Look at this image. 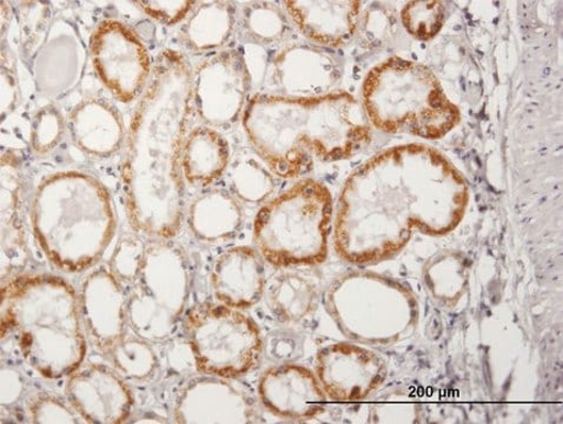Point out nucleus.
Wrapping results in <instances>:
<instances>
[{
  "mask_svg": "<svg viewBox=\"0 0 563 424\" xmlns=\"http://www.w3.org/2000/svg\"><path fill=\"white\" fill-rule=\"evenodd\" d=\"M468 201L465 178L443 154L423 144L391 146L346 178L335 250L352 265L384 263L407 246L412 231L453 232Z\"/></svg>",
  "mask_w": 563,
  "mask_h": 424,
  "instance_id": "1",
  "label": "nucleus"
},
{
  "mask_svg": "<svg viewBox=\"0 0 563 424\" xmlns=\"http://www.w3.org/2000/svg\"><path fill=\"white\" fill-rule=\"evenodd\" d=\"M192 69L178 52H162L130 124L122 165L129 221L154 238L175 237L186 209L180 157L192 109Z\"/></svg>",
  "mask_w": 563,
  "mask_h": 424,
  "instance_id": "2",
  "label": "nucleus"
},
{
  "mask_svg": "<svg viewBox=\"0 0 563 424\" xmlns=\"http://www.w3.org/2000/svg\"><path fill=\"white\" fill-rule=\"evenodd\" d=\"M242 122L257 156L285 179L303 175L312 156L323 161L351 158L373 137L366 112L347 92L311 98L256 94Z\"/></svg>",
  "mask_w": 563,
  "mask_h": 424,
  "instance_id": "3",
  "label": "nucleus"
},
{
  "mask_svg": "<svg viewBox=\"0 0 563 424\" xmlns=\"http://www.w3.org/2000/svg\"><path fill=\"white\" fill-rule=\"evenodd\" d=\"M2 283V338L12 336L26 364L42 377H70L87 355L76 290L48 274L16 275Z\"/></svg>",
  "mask_w": 563,
  "mask_h": 424,
  "instance_id": "4",
  "label": "nucleus"
},
{
  "mask_svg": "<svg viewBox=\"0 0 563 424\" xmlns=\"http://www.w3.org/2000/svg\"><path fill=\"white\" fill-rule=\"evenodd\" d=\"M31 224L49 263L65 272L85 271L102 258L115 233L110 192L85 172L49 176L33 196Z\"/></svg>",
  "mask_w": 563,
  "mask_h": 424,
  "instance_id": "5",
  "label": "nucleus"
},
{
  "mask_svg": "<svg viewBox=\"0 0 563 424\" xmlns=\"http://www.w3.org/2000/svg\"><path fill=\"white\" fill-rule=\"evenodd\" d=\"M362 107L369 124L386 134L440 140L461 121L459 108L433 71L401 57L369 71L362 86Z\"/></svg>",
  "mask_w": 563,
  "mask_h": 424,
  "instance_id": "6",
  "label": "nucleus"
},
{
  "mask_svg": "<svg viewBox=\"0 0 563 424\" xmlns=\"http://www.w3.org/2000/svg\"><path fill=\"white\" fill-rule=\"evenodd\" d=\"M333 211L329 189L314 179H302L257 212L256 250L276 268L323 264Z\"/></svg>",
  "mask_w": 563,
  "mask_h": 424,
  "instance_id": "7",
  "label": "nucleus"
},
{
  "mask_svg": "<svg viewBox=\"0 0 563 424\" xmlns=\"http://www.w3.org/2000/svg\"><path fill=\"white\" fill-rule=\"evenodd\" d=\"M325 304L340 331L358 344L390 347L416 330L419 309L409 288L372 271L345 272L330 284Z\"/></svg>",
  "mask_w": 563,
  "mask_h": 424,
  "instance_id": "8",
  "label": "nucleus"
},
{
  "mask_svg": "<svg viewBox=\"0 0 563 424\" xmlns=\"http://www.w3.org/2000/svg\"><path fill=\"white\" fill-rule=\"evenodd\" d=\"M191 282V265L184 248L170 238L146 243L126 298L132 331L145 341L167 339L186 312Z\"/></svg>",
  "mask_w": 563,
  "mask_h": 424,
  "instance_id": "9",
  "label": "nucleus"
},
{
  "mask_svg": "<svg viewBox=\"0 0 563 424\" xmlns=\"http://www.w3.org/2000/svg\"><path fill=\"white\" fill-rule=\"evenodd\" d=\"M184 330L197 369L209 377L239 379L257 365L263 352L256 322L222 303L190 308Z\"/></svg>",
  "mask_w": 563,
  "mask_h": 424,
  "instance_id": "10",
  "label": "nucleus"
},
{
  "mask_svg": "<svg viewBox=\"0 0 563 424\" xmlns=\"http://www.w3.org/2000/svg\"><path fill=\"white\" fill-rule=\"evenodd\" d=\"M252 88L244 56L238 51L218 53L192 70V108L205 125L229 130L242 120Z\"/></svg>",
  "mask_w": 563,
  "mask_h": 424,
  "instance_id": "11",
  "label": "nucleus"
},
{
  "mask_svg": "<svg viewBox=\"0 0 563 424\" xmlns=\"http://www.w3.org/2000/svg\"><path fill=\"white\" fill-rule=\"evenodd\" d=\"M90 54L99 78L119 101L130 103L145 91L154 67L134 30L119 21H103L90 38Z\"/></svg>",
  "mask_w": 563,
  "mask_h": 424,
  "instance_id": "12",
  "label": "nucleus"
},
{
  "mask_svg": "<svg viewBox=\"0 0 563 424\" xmlns=\"http://www.w3.org/2000/svg\"><path fill=\"white\" fill-rule=\"evenodd\" d=\"M387 365L375 352L355 344H334L317 356V377L331 401L368 399L386 382Z\"/></svg>",
  "mask_w": 563,
  "mask_h": 424,
  "instance_id": "13",
  "label": "nucleus"
},
{
  "mask_svg": "<svg viewBox=\"0 0 563 424\" xmlns=\"http://www.w3.org/2000/svg\"><path fill=\"white\" fill-rule=\"evenodd\" d=\"M342 63L328 48L309 44H287L271 62L274 93L289 98L321 97L340 83Z\"/></svg>",
  "mask_w": 563,
  "mask_h": 424,
  "instance_id": "14",
  "label": "nucleus"
},
{
  "mask_svg": "<svg viewBox=\"0 0 563 424\" xmlns=\"http://www.w3.org/2000/svg\"><path fill=\"white\" fill-rule=\"evenodd\" d=\"M79 313L87 337L99 352L111 354L125 337L126 298L111 269L97 268L81 282Z\"/></svg>",
  "mask_w": 563,
  "mask_h": 424,
  "instance_id": "15",
  "label": "nucleus"
},
{
  "mask_svg": "<svg viewBox=\"0 0 563 424\" xmlns=\"http://www.w3.org/2000/svg\"><path fill=\"white\" fill-rule=\"evenodd\" d=\"M65 395L80 419L95 424L125 422L135 403L121 372L98 364L75 370L66 382Z\"/></svg>",
  "mask_w": 563,
  "mask_h": 424,
  "instance_id": "16",
  "label": "nucleus"
},
{
  "mask_svg": "<svg viewBox=\"0 0 563 424\" xmlns=\"http://www.w3.org/2000/svg\"><path fill=\"white\" fill-rule=\"evenodd\" d=\"M258 397L274 415L297 422L323 414L328 400L317 375L291 364L264 371L258 381Z\"/></svg>",
  "mask_w": 563,
  "mask_h": 424,
  "instance_id": "17",
  "label": "nucleus"
},
{
  "mask_svg": "<svg viewBox=\"0 0 563 424\" xmlns=\"http://www.w3.org/2000/svg\"><path fill=\"white\" fill-rule=\"evenodd\" d=\"M229 379L210 377L190 381L179 391L175 420L179 423H251L253 402Z\"/></svg>",
  "mask_w": 563,
  "mask_h": 424,
  "instance_id": "18",
  "label": "nucleus"
},
{
  "mask_svg": "<svg viewBox=\"0 0 563 424\" xmlns=\"http://www.w3.org/2000/svg\"><path fill=\"white\" fill-rule=\"evenodd\" d=\"M23 171L16 154L7 150L2 154L0 175V200H2V282L23 270L29 260V246L23 212Z\"/></svg>",
  "mask_w": 563,
  "mask_h": 424,
  "instance_id": "19",
  "label": "nucleus"
},
{
  "mask_svg": "<svg viewBox=\"0 0 563 424\" xmlns=\"http://www.w3.org/2000/svg\"><path fill=\"white\" fill-rule=\"evenodd\" d=\"M213 295L236 309L257 304L267 288L266 267L251 247L230 248L214 260L210 272Z\"/></svg>",
  "mask_w": 563,
  "mask_h": 424,
  "instance_id": "20",
  "label": "nucleus"
},
{
  "mask_svg": "<svg viewBox=\"0 0 563 424\" xmlns=\"http://www.w3.org/2000/svg\"><path fill=\"white\" fill-rule=\"evenodd\" d=\"M294 25L314 43L341 46L356 35L361 2H285Z\"/></svg>",
  "mask_w": 563,
  "mask_h": 424,
  "instance_id": "21",
  "label": "nucleus"
},
{
  "mask_svg": "<svg viewBox=\"0 0 563 424\" xmlns=\"http://www.w3.org/2000/svg\"><path fill=\"white\" fill-rule=\"evenodd\" d=\"M68 127L77 148L95 157L118 153L125 138L120 111L98 98L78 104L70 113Z\"/></svg>",
  "mask_w": 563,
  "mask_h": 424,
  "instance_id": "22",
  "label": "nucleus"
},
{
  "mask_svg": "<svg viewBox=\"0 0 563 424\" xmlns=\"http://www.w3.org/2000/svg\"><path fill=\"white\" fill-rule=\"evenodd\" d=\"M242 223L240 201L223 189H207L198 193L188 210L191 233L206 243H221L234 237Z\"/></svg>",
  "mask_w": 563,
  "mask_h": 424,
  "instance_id": "23",
  "label": "nucleus"
},
{
  "mask_svg": "<svg viewBox=\"0 0 563 424\" xmlns=\"http://www.w3.org/2000/svg\"><path fill=\"white\" fill-rule=\"evenodd\" d=\"M231 161L230 146L219 130L203 125L191 130L181 150V171L194 187L217 182Z\"/></svg>",
  "mask_w": 563,
  "mask_h": 424,
  "instance_id": "24",
  "label": "nucleus"
},
{
  "mask_svg": "<svg viewBox=\"0 0 563 424\" xmlns=\"http://www.w3.org/2000/svg\"><path fill=\"white\" fill-rule=\"evenodd\" d=\"M239 12L230 2H206L196 5L180 30V42L192 53H212L233 37Z\"/></svg>",
  "mask_w": 563,
  "mask_h": 424,
  "instance_id": "25",
  "label": "nucleus"
},
{
  "mask_svg": "<svg viewBox=\"0 0 563 424\" xmlns=\"http://www.w3.org/2000/svg\"><path fill=\"white\" fill-rule=\"evenodd\" d=\"M238 26L246 41L260 45L284 43L291 34L288 13L272 2L244 4L239 12Z\"/></svg>",
  "mask_w": 563,
  "mask_h": 424,
  "instance_id": "26",
  "label": "nucleus"
},
{
  "mask_svg": "<svg viewBox=\"0 0 563 424\" xmlns=\"http://www.w3.org/2000/svg\"><path fill=\"white\" fill-rule=\"evenodd\" d=\"M267 288L272 312L285 322H297L306 317L317 299L313 286L296 274L277 275Z\"/></svg>",
  "mask_w": 563,
  "mask_h": 424,
  "instance_id": "27",
  "label": "nucleus"
},
{
  "mask_svg": "<svg viewBox=\"0 0 563 424\" xmlns=\"http://www.w3.org/2000/svg\"><path fill=\"white\" fill-rule=\"evenodd\" d=\"M229 183L239 201L257 204L275 189V175L252 155H241L229 165Z\"/></svg>",
  "mask_w": 563,
  "mask_h": 424,
  "instance_id": "28",
  "label": "nucleus"
},
{
  "mask_svg": "<svg viewBox=\"0 0 563 424\" xmlns=\"http://www.w3.org/2000/svg\"><path fill=\"white\" fill-rule=\"evenodd\" d=\"M110 355L114 367L125 377L135 380L151 377L157 365L155 353L143 338L124 337Z\"/></svg>",
  "mask_w": 563,
  "mask_h": 424,
  "instance_id": "29",
  "label": "nucleus"
},
{
  "mask_svg": "<svg viewBox=\"0 0 563 424\" xmlns=\"http://www.w3.org/2000/svg\"><path fill=\"white\" fill-rule=\"evenodd\" d=\"M446 19L442 2H410L401 11V21L408 34L420 41L433 40Z\"/></svg>",
  "mask_w": 563,
  "mask_h": 424,
  "instance_id": "30",
  "label": "nucleus"
},
{
  "mask_svg": "<svg viewBox=\"0 0 563 424\" xmlns=\"http://www.w3.org/2000/svg\"><path fill=\"white\" fill-rule=\"evenodd\" d=\"M64 133V121L53 107L43 108L32 124V146L40 154L52 152Z\"/></svg>",
  "mask_w": 563,
  "mask_h": 424,
  "instance_id": "31",
  "label": "nucleus"
},
{
  "mask_svg": "<svg viewBox=\"0 0 563 424\" xmlns=\"http://www.w3.org/2000/svg\"><path fill=\"white\" fill-rule=\"evenodd\" d=\"M145 244L139 238L125 237L115 247L111 270L120 280L134 282L140 270Z\"/></svg>",
  "mask_w": 563,
  "mask_h": 424,
  "instance_id": "32",
  "label": "nucleus"
},
{
  "mask_svg": "<svg viewBox=\"0 0 563 424\" xmlns=\"http://www.w3.org/2000/svg\"><path fill=\"white\" fill-rule=\"evenodd\" d=\"M413 404L405 393L391 391L372 406L371 421L375 423L412 422Z\"/></svg>",
  "mask_w": 563,
  "mask_h": 424,
  "instance_id": "33",
  "label": "nucleus"
},
{
  "mask_svg": "<svg viewBox=\"0 0 563 424\" xmlns=\"http://www.w3.org/2000/svg\"><path fill=\"white\" fill-rule=\"evenodd\" d=\"M136 4L148 18L167 26H174L188 19L197 5L196 2H188V0H184V2H178V0L176 2H136Z\"/></svg>",
  "mask_w": 563,
  "mask_h": 424,
  "instance_id": "34",
  "label": "nucleus"
},
{
  "mask_svg": "<svg viewBox=\"0 0 563 424\" xmlns=\"http://www.w3.org/2000/svg\"><path fill=\"white\" fill-rule=\"evenodd\" d=\"M64 403L52 398H42L32 401L30 406L31 417L37 423H77V417Z\"/></svg>",
  "mask_w": 563,
  "mask_h": 424,
  "instance_id": "35",
  "label": "nucleus"
},
{
  "mask_svg": "<svg viewBox=\"0 0 563 424\" xmlns=\"http://www.w3.org/2000/svg\"><path fill=\"white\" fill-rule=\"evenodd\" d=\"M19 97V85L12 70L2 63V116L7 115L14 109Z\"/></svg>",
  "mask_w": 563,
  "mask_h": 424,
  "instance_id": "36",
  "label": "nucleus"
},
{
  "mask_svg": "<svg viewBox=\"0 0 563 424\" xmlns=\"http://www.w3.org/2000/svg\"><path fill=\"white\" fill-rule=\"evenodd\" d=\"M288 344H290V342L286 338H278L275 341L273 354L282 361H285L292 353V346H287Z\"/></svg>",
  "mask_w": 563,
  "mask_h": 424,
  "instance_id": "37",
  "label": "nucleus"
}]
</instances>
